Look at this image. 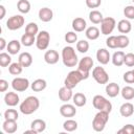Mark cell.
Here are the masks:
<instances>
[{"label": "cell", "instance_id": "1", "mask_svg": "<svg viewBox=\"0 0 134 134\" xmlns=\"http://www.w3.org/2000/svg\"><path fill=\"white\" fill-rule=\"evenodd\" d=\"M40 107V100L38 97L36 96H27L21 104H20V111L21 113L25 114V115H30L34 112H36Z\"/></svg>", "mask_w": 134, "mask_h": 134}, {"label": "cell", "instance_id": "2", "mask_svg": "<svg viewBox=\"0 0 134 134\" xmlns=\"http://www.w3.org/2000/svg\"><path fill=\"white\" fill-rule=\"evenodd\" d=\"M62 61L66 67H74L79 64V59L75 50L71 46H65L62 50Z\"/></svg>", "mask_w": 134, "mask_h": 134}, {"label": "cell", "instance_id": "3", "mask_svg": "<svg viewBox=\"0 0 134 134\" xmlns=\"http://www.w3.org/2000/svg\"><path fill=\"white\" fill-rule=\"evenodd\" d=\"M109 120V113L106 111H98L93 120H92V128L95 132H102L104 131L107 122Z\"/></svg>", "mask_w": 134, "mask_h": 134}, {"label": "cell", "instance_id": "4", "mask_svg": "<svg viewBox=\"0 0 134 134\" xmlns=\"http://www.w3.org/2000/svg\"><path fill=\"white\" fill-rule=\"evenodd\" d=\"M83 80H85V77H84L83 73L79 69L77 70H72L65 77V80H64V86L68 87L70 89H73Z\"/></svg>", "mask_w": 134, "mask_h": 134}, {"label": "cell", "instance_id": "5", "mask_svg": "<svg viewBox=\"0 0 134 134\" xmlns=\"http://www.w3.org/2000/svg\"><path fill=\"white\" fill-rule=\"evenodd\" d=\"M92 104L93 107L95 109H97L98 111H106L108 113H110L112 111V104L110 100H108L106 97H104L103 95H95L92 99Z\"/></svg>", "mask_w": 134, "mask_h": 134}, {"label": "cell", "instance_id": "6", "mask_svg": "<svg viewBox=\"0 0 134 134\" xmlns=\"http://www.w3.org/2000/svg\"><path fill=\"white\" fill-rule=\"evenodd\" d=\"M49 41H50V35H49V32L46 31V30H41L37 35V38H36V46L40 50H46L48 48Z\"/></svg>", "mask_w": 134, "mask_h": 134}, {"label": "cell", "instance_id": "7", "mask_svg": "<svg viewBox=\"0 0 134 134\" xmlns=\"http://www.w3.org/2000/svg\"><path fill=\"white\" fill-rule=\"evenodd\" d=\"M93 67V60L91 57H84L83 59L80 60L79 62V70L83 73L85 80H87L89 77V73H90V70L92 69Z\"/></svg>", "mask_w": 134, "mask_h": 134}, {"label": "cell", "instance_id": "8", "mask_svg": "<svg viewBox=\"0 0 134 134\" xmlns=\"http://www.w3.org/2000/svg\"><path fill=\"white\" fill-rule=\"evenodd\" d=\"M92 77L94 79V81L97 84H100V85H105L109 82V75H108L107 71L104 69V67H100V66L93 68Z\"/></svg>", "mask_w": 134, "mask_h": 134}, {"label": "cell", "instance_id": "9", "mask_svg": "<svg viewBox=\"0 0 134 134\" xmlns=\"http://www.w3.org/2000/svg\"><path fill=\"white\" fill-rule=\"evenodd\" d=\"M24 22H25V19L23 16L15 15V16H12L7 19L6 27L9 30H17V29H20L24 25Z\"/></svg>", "mask_w": 134, "mask_h": 134}, {"label": "cell", "instance_id": "10", "mask_svg": "<svg viewBox=\"0 0 134 134\" xmlns=\"http://www.w3.org/2000/svg\"><path fill=\"white\" fill-rule=\"evenodd\" d=\"M115 25H116V21L114 18L106 17L100 22V32L105 36H108L109 34H111L114 30Z\"/></svg>", "mask_w": 134, "mask_h": 134}, {"label": "cell", "instance_id": "11", "mask_svg": "<svg viewBox=\"0 0 134 134\" xmlns=\"http://www.w3.org/2000/svg\"><path fill=\"white\" fill-rule=\"evenodd\" d=\"M12 87L17 92H23L28 89L29 81L26 77H15L12 81Z\"/></svg>", "mask_w": 134, "mask_h": 134}, {"label": "cell", "instance_id": "12", "mask_svg": "<svg viewBox=\"0 0 134 134\" xmlns=\"http://www.w3.org/2000/svg\"><path fill=\"white\" fill-rule=\"evenodd\" d=\"M60 113L64 117H73L76 114V109L73 105L66 103L60 107Z\"/></svg>", "mask_w": 134, "mask_h": 134}, {"label": "cell", "instance_id": "13", "mask_svg": "<svg viewBox=\"0 0 134 134\" xmlns=\"http://www.w3.org/2000/svg\"><path fill=\"white\" fill-rule=\"evenodd\" d=\"M96 59H97V62L102 65H106L109 63V61L111 60V57H110V52L106 49V48H99L97 49L96 51Z\"/></svg>", "mask_w": 134, "mask_h": 134}, {"label": "cell", "instance_id": "14", "mask_svg": "<svg viewBox=\"0 0 134 134\" xmlns=\"http://www.w3.org/2000/svg\"><path fill=\"white\" fill-rule=\"evenodd\" d=\"M38 16L42 22H49L53 18V12L49 7H42V8H40Z\"/></svg>", "mask_w": 134, "mask_h": 134}, {"label": "cell", "instance_id": "15", "mask_svg": "<svg viewBox=\"0 0 134 134\" xmlns=\"http://www.w3.org/2000/svg\"><path fill=\"white\" fill-rule=\"evenodd\" d=\"M44 61L49 65H54L59 62V53L53 49H49L44 53Z\"/></svg>", "mask_w": 134, "mask_h": 134}, {"label": "cell", "instance_id": "16", "mask_svg": "<svg viewBox=\"0 0 134 134\" xmlns=\"http://www.w3.org/2000/svg\"><path fill=\"white\" fill-rule=\"evenodd\" d=\"M73 96V93H72V89L66 87V86H63L59 89V98L64 102V103H67L69 102Z\"/></svg>", "mask_w": 134, "mask_h": 134}, {"label": "cell", "instance_id": "17", "mask_svg": "<svg viewBox=\"0 0 134 134\" xmlns=\"http://www.w3.org/2000/svg\"><path fill=\"white\" fill-rule=\"evenodd\" d=\"M19 95L16 92H7L4 95V103L9 107H15L19 104Z\"/></svg>", "mask_w": 134, "mask_h": 134}, {"label": "cell", "instance_id": "18", "mask_svg": "<svg viewBox=\"0 0 134 134\" xmlns=\"http://www.w3.org/2000/svg\"><path fill=\"white\" fill-rule=\"evenodd\" d=\"M105 90L109 97H115L120 93V88L116 83H109V84L107 83Z\"/></svg>", "mask_w": 134, "mask_h": 134}, {"label": "cell", "instance_id": "19", "mask_svg": "<svg viewBox=\"0 0 134 134\" xmlns=\"http://www.w3.org/2000/svg\"><path fill=\"white\" fill-rule=\"evenodd\" d=\"M72 28L74 31L76 32H81V31H84L87 27V23H86V20L81 18V17H77L75 19L72 20Z\"/></svg>", "mask_w": 134, "mask_h": 134}, {"label": "cell", "instance_id": "20", "mask_svg": "<svg viewBox=\"0 0 134 134\" xmlns=\"http://www.w3.org/2000/svg\"><path fill=\"white\" fill-rule=\"evenodd\" d=\"M2 128L3 131L8 133V134H13L18 130V125H17V120H10V119H5L2 124Z\"/></svg>", "mask_w": 134, "mask_h": 134}, {"label": "cell", "instance_id": "21", "mask_svg": "<svg viewBox=\"0 0 134 134\" xmlns=\"http://www.w3.org/2000/svg\"><path fill=\"white\" fill-rule=\"evenodd\" d=\"M119 113L122 117H130L134 113V106L129 102L124 103L119 108Z\"/></svg>", "mask_w": 134, "mask_h": 134}, {"label": "cell", "instance_id": "22", "mask_svg": "<svg viewBox=\"0 0 134 134\" xmlns=\"http://www.w3.org/2000/svg\"><path fill=\"white\" fill-rule=\"evenodd\" d=\"M18 62L23 66V68L25 67H29L31 64H32V57L29 52H22L20 53L19 58H18Z\"/></svg>", "mask_w": 134, "mask_h": 134}, {"label": "cell", "instance_id": "23", "mask_svg": "<svg viewBox=\"0 0 134 134\" xmlns=\"http://www.w3.org/2000/svg\"><path fill=\"white\" fill-rule=\"evenodd\" d=\"M117 29L120 34H128L132 29V24L128 19H122L117 23Z\"/></svg>", "mask_w": 134, "mask_h": 134}, {"label": "cell", "instance_id": "24", "mask_svg": "<svg viewBox=\"0 0 134 134\" xmlns=\"http://www.w3.org/2000/svg\"><path fill=\"white\" fill-rule=\"evenodd\" d=\"M46 87H47V83H46V81L43 80V79H37V80H35V81L30 84V88H31L32 91H35V92L43 91Z\"/></svg>", "mask_w": 134, "mask_h": 134}, {"label": "cell", "instance_id": "25", "mask_svg": "<svg viewBox=\"0 0 134 134\" xmlns=\"http://www.w3.org/2000/svg\"><path fill=\"white\" fill-rule=\"evenodd\" d=\"M30 127L31 129H34L37 133H41V132H44L45 129H46V122L45 120L43 119H40V118H37V119H34L30 124Z\"/></svg>", "mask_w": 134, "mask_h": 134}, {"label": "cell", "instance_id": "26", "mask_svg": "<svg viewBox=\"0 0 134 134\" xmlns=\"http://www.w3.org/2000/svg\"><path fill=\"white\" fill-rule=\"evenodd\" d=\"M7 51L9 54H17L21 49V41L18 40H12L7 44Z\"/></svg>", "mask_w": 134, "mask_h": 134}, {"label": "cell", "instance_id": "27", "mask_svg": "<svg viewBox=\"0 0 134 134\" xmlns=\"http://www.w3.org/2000/svg\"><path fill=\"white\" fill-rule=\"evenodd\" d=\"M72 102L73 104L76 106V107H83L86 105L87 103V98H86V95L82 92H77L75 94H73L72 96Z\"/></svg>", "mask_w": 134, "mask_h": 134}, {"label": "cell", "instance_id": "28", "mask_svg": "<svg viewBox=\"0 0 134 134\" xmlns=\"http://www.w3.org/2000/svg\"><path fill=\"white\" fill-rule=\"evenodd\" d=\"M85 35H86L87 39L94 41V40L98 39V37H99V29L96 26H90V27L86 28Z\"/></svg>", "mask_w": 134, "mask_h": 134}, {"label": "cell", "instance_id": "29", "mask_svg": "<svg viewBox=\"0 0 134 134\" xmlns=\"http://www.w3.org/2000/svg\"><path fill=\"white\" fill-rule=\"evenodd\" d=\"M112 63L114 66L116 67H120L122 64H124V61H125V53L122 51H115L112 55Z\"/></svg>", "mask_w": 134, "mask_h": 134}, {"label": "cell", "instance_id": "30", "mask_svg": "<svg viewBox=\"0 0 134 134\" xmlns=\"http://www.w3.org/2000/svg\"><path fill=\"white\" fill-rule=\"evenodd\" d=\"M120 94L124 99L126 100H131L134 98V88L131 86H125L120 90Z\"/></svg>", "mask_w": 134, "mask_h": 134}, {"label": "cell", "instance_id": "31", "mask_svg": "<svg viewBox=\"0 0 134 134\" xmlns=\"http://www.w3.org/2000/svg\"><path fill=\"white\" fill-rule=\"evenodd\" d=\"M104 17H103V14L99 12V10H96V9H93L89 13V20L93 23V24H99L102 21H103Z\"/></svg>", "mask_w": 134, "mask_h": 134}, {"label": "cell", "instance_id": "32", "mask_svg": "<svg viewBox=\"0 0 134 134\" xmlns=\"http://www.w3.org/2000/svg\"><path fill=\"white\" fill-rule=\"evenodd\" d=\"M34 43H36V36H31L28 34H24L21 37V44L24 45L25 47H29L31 45H34Z\"/></svg>", "mask_w": 134, "mask_h": 134}, {"label": "cell", "instance_id": "33", "mask_svg": "<svg viewBox=\"0 0 134 134\" xmlns=\"http://www.w3.org/2000/svg\"><path fill=\"white\" fill-rule=\"evenodd\" d=\"M17 8L21 14H27L30 10V3L28 0H19L17 3Z\"/></svg>", "mask_w": 134, "mask_h": 134}, {"label": "cell", "instance_id": "34", "mask_svg": "<svg viewBox=\"0 0 134 134\" xmlns=\"http://www.w3.org/2000/svg\"><path fill=\"white\" fill-rule=\"evenodd\" d=\"M23 70V66L19 63V62H15V63H12L9 66H8V71L10 74L13 75H19Z\"/></svg>", "mask_w": 134, "mask_h": 134}, {"label": "cell", "instance_id": "35", "mask_svg": "<svg viewBox=\"0 0 134 134\" xmlns=\"http://www.w3.org/2000/svg\"><path fill=\"white\" fill-rule=\"evenodd\" d=\"M63 128L67 132H73L77 129V122L73 119H67L63 124Z\"/></svg>", "mask_w": 134, "mask_h": 134}, {"label": "cell", "instance_id": "36", "mask_svg": "<svg viewBox=\"0 0 134 134\" xmlns=\"http://www.w3.org/2000/svg\"><path fill=\"white\" fill-rule=\"evenodd\" d=\"M25 32L31 36H37L39 34V27L38 24L35 22H29L25 27Z\"/></svg>", "mask_w": 134, "mask_h": 134}, {"label": "cell", "instance_id": "37", "mask_svg": "<svg viewBox=\"0 0 134 134\" xmlns=\"http://www.w3.org/2000/svg\"><path fill=\"white\" fill-rule=\"evenodd\" d=\"M129 43H130V40L126 35L117 36V48H126L128 47Z\"/></svg>", "mask_w": 134, "mask_h": 134}, {"label": "cell", "instance_id": "38", "mask_svg": "<svg viewBox=\"0 0 134 134\" xmlns=\"http://www.w3.org/2000/svg\"><path fill=\"white\" fill-rule=\"evenodd\" d=\"M76 50L81 53H85L89 50V42L87 40H80L76 42Z\"/></svg>", "mask_w": 134, "mask_h": 134}, {"label": "cell", "instance_id": "39", "mask_svg": "<svg viewBox=\"0 0 134 134\" xmlns=\"http://www.w3.org/2000/svg\"><path fill=\"white\" fill-rule=\"evenodd\" d=\"M12 64V58L8 53L6 52H1L0 53V66L1 67H6Z\"/></svg>", "mask_w": 134, "mask_h": 134}, {"label": "cell", "instance_id": "40", "mask_svg": "<svg viewBox=\"0 0 134 134\" xmlns=\"http://www.w3.org/2000/svg\"><path fill=\"white\" fill-rule=\"evenodd\" d=\"M19 117V114L17 110L15 109H7L4 112V119H10V120H17Z\"/></svg>", "mask_w": 134, "mask_h": 134}, {"label": "cell", "instance_id": "41", "mask_svg": "<svg viewBox=\"0 0 134 134\" xmlns=\"http://www.w3.org/2000/svg\"><path fill=\"white\" fill-rule=\"evenodd\" d=\"M106 44L109 48H117V36H109L106 40Z\"/></svg>", "mask_w": 134, "mask_h": 134}, {"label": "cell", "instance_id": "42", "mask_svg": "<svg viewBox=\"0 0 134 134\" xmlns=\"http://www.w3.org/2000/svg\"><path fill=\"white\" fill-rule=\"evenodd\" d=\"M65 41L69 44H72V43H75L77 41V35L74 32V31H68L67 34H65Z\"/></svg>", "mask_w": 134, "mask_h": 134}, {"label": "cell", "instance_id": "43", "mask_svg": "<svg viewBox=\"0 0 134 134\" xmlns=\"http://www.w3.org/2000/svg\"><path fill=\"white\" fill-rule=\"evenodd\" d=\"M118 134H134V126L131 124H128L124 126L121 129L117 131Z\"/></svg>", "mask_w": 134, "mask_h": 134}, {"label": "cell", "instance_id": "44", "mask_svg": "<svg viewBox=\"0 0 134 134\" xmlns=\"http://www.w3.org/2000/svg\"><path fill=\"white\" fill-rule=\"evenodd\" d=\"M124 15L127 19L133 20L134 19V6L133 5H128L124 8Z\"/></svg>", "mask_w": 134, "mask_h": 134}, {"label": "cell", "instance_id": "45", "mask_svg": "<svg viewBox=\"0 0 134 134\" xmlns=\"http://www.w3.org/2000/svg\"><path fill=\"white\" fill-rule=\"evenodd\" d=\"M124 64L128 67H134V53L133 52H129V53L125 54Z\"/></svg>", "mask_w": 134, "mask_h": 134}, {"label": "cell", "instance_id": "46", "mask_svg": "<svg viewBox=\"0 0 134 134\" xmlns=\"http://www.w3.org/2000/svg\"><path fill=\"white\" fill-rule=\"evenodd\" d=\"M124 81L128 84H133L134 83V73L132 70H129L124 73Z\"/></svg>", "mask_w": 134, "mask_h": 134}, {"label": "cell", "instance_id": "47", "mask_svg": "<svg viewBox=\"0 0 134 134\" xmlns=\"http://www.w3.org/2000/svg\"><path fill=\"white\" fill-rule=\"evenodd\" d=\"M102 4V0H86V5L89 8H97Z\"/></svg>", "mask_w": 134, "mask_h": 134}, {"label": "cell", "instance_id": "48", "mask_svg": "<svg viewBox=\"0 0 134 134\" xmlns=\"http://www.w3.org/2000/svg\"><path fill=\"white\" fill-rule=\"evenodd\" d=\"M8 88V82L6 80H3L1 79L0 80V91L1 92H5Z\"/></svg>", "mask_w": 134, "mask_h": 134}, {"label": "cell", "instance_id": "49", "mask_svg": "<svg viewBox=\"0 0 134 134\" xmlns=\"http://www.w3.org/2000/svg\"><path fill=\"white\" fill-rule=\"evenodd\" d=\"M5 47H7V44H6V41L4 38H0V50H3Z\"/></svg>", "mask_w": 134, "mask_h": 134}, {"label": "cell", "instance_id": "50", "mask_svg": "<svg viewBox=\"0 0 134 134\" xmlns=\"http://www.w3.org/2000/svg\"><path fill=\"white\" fill-rule=\"evenodd\" d=\"M0 12H1V14H0V19H3V18L5 17V13H6L4 5H0Z\"/></svg>", "mask_w": 134, "mask_h": 134}, {"label": "cell", "instance_id": "51", "mask_svg": "<svg viewBox=\"0 0 134 134\" xmlns=\"http://www.w3.org/2000/svg\"><path fill=\"white\" fill-rule=\"evenodd\" d=\"M29 133H31V134H37V132H36L34 129H30V130H26V131H24V134H29Z\"/></svg>", "mask_w": 134, "mask_h": 134}, {"label": "cell", "instance_id": "52", "mask_svg": "<svg viewBox=\"0 0 134 134\" xmlns=\"http://www.w3.org/2000/svg\"><path fill=\"white\" fill-rule=\"evenodd\" d=\"M132 71H133V73H134V69H133V70H132Z\"/></svg>", "mask_w": 134, "mask_h": 134}, {"label": "cell", "instance_id": "53", "mask_svg": "<svg viewBox=\"0 0 134 134\" xmlns=\"http://www.w3.org/2000/svg\"><path fill=\"white\" fill-rule=\"evenodd\" d=\"M132 2H133V3H134V0H132Z\"/></svg>", "mask_w": 134, "mask_h": 134}]
</instances>
